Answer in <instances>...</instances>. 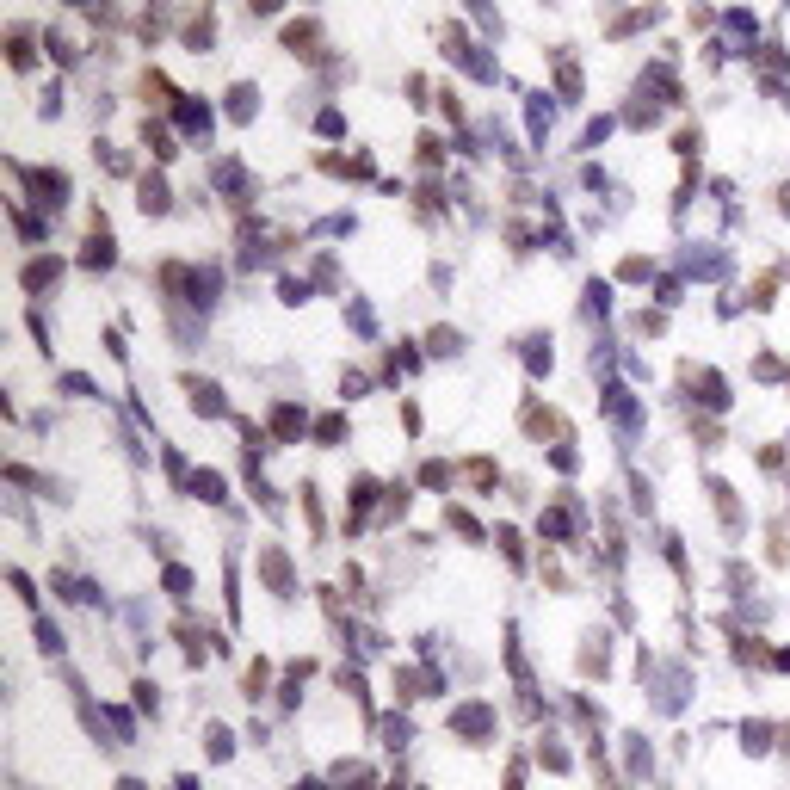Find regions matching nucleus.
<instances>
[{
  "label": "nucleus",
  "mask_w": 790,
  "mask_h": 790,
  "mask_svg": "<svg viewBox=\"0 0 790 790\" xmlns=\"http://www.w3.org/2000/svg\"><path fill=\"white\" fill-rule=\"evenodd\" d=\"M284 50L291 56H321V25L315 19H291L284 25Z\"/></svg>",
  "instance_id": "obj_1"
},
{
  "label": "nucleus",
  "mask_w": 790,
  "mask_h": 790,
  "mask_svg": "<svg viewBox=\"0 0 790 790\" xmlns=\"http://www.w3.org/2000/svg\"><path fill=\"white\" fill-rule=\"evenodd\" d=\"M210 44H217V13H210V7H204V13H198V19L186 25V50H192V56H204Z\"/></svg>",
  "instance_id": "obj_2"
},
{
  "label": "nucleus",
  "mask_w": 790,
  "mask_h": 790,
  "mask_svg": "<svg viewBox=\"0 0 790 790\" xmlns=\"http://www.w3.org/2000/svg\"><path fill=\"white\" fill-rule=\"evenodd\" d=\"M254 112H260V93H254V81H235V87H229V118H235V124H247Z\"/></svg>",
  "instance_id": "obj_3"
},
{
  "label": "nucleus",
  "mask_w": 790,
  "mask_h": 790,
  "mask_svg": "<svg viewBox=\"0 0 790 790\" xmlns=\"http://www.w3.org/2000/svg\"><path fill=\"white\" fill-rule=\"evenodd\" d=\"M31 44H38V38H31V25H13V31H7V62H13V68H31V56H38Z\"/></svg>",
  "instance_id": "obj_4"
}]
</instances>
